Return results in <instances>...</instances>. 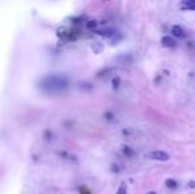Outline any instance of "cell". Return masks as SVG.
<instances>
[{
  "label": "cell",
  "instance_id": "8992f818",
  "mask_svg": "<svg viewBox=\"0 0 195 194\" xmlns=\"http://www.w3.org/2000/svg\"><path fill=\"white\" fill-rule=\"evenodd\" d=\"M171 32H173V36H175V37H182L183 36V29L181 25H173L171 27Z\"/></svg>",
  "mask_w": 195,
  "mask_h": 194
},
{
  "label": "cell",
  "instance_id": "4fadbf2b",
  "mask_svg": "<svg viewBox=\"0 0 195 194\" xmlns=\"http://www.w3.org/2000/svg\"><path fill=\"white\" fill-rule=\"evenodd\" d=\"M110 168H112V172H113V173H120V168L116 165V163H113V165L110 166Z\"/></svg>",
  "mask_w": 195,
  "mask_h": 194
},
{
  "label": "cell",
  "instance_id": "5bb4252c",
  "mask_svg": "<svg viewBox=\"0 0 195 194\" xmlns=\"http://www.w3.org/2000/svg\"><path fill=\"white\" fill-rule=\"evenodd\" d=\"M189 188L190 189H195V182L194 181H190L189 182Z\"/></svg>",
  "mask_w": 195,
  "mask_h": 194
},
{
  "label": "cell",
  "instance_id": "6da1fadb",
  "mask_svg": "<svg viewBox=\"0 0 195 194\" xmlns=\"http://www.w3.org/2000/svg\"><path fill=\"white\" fill-rule=\"evenodd\" d=\"M68 79L64 77V76H57V75H52V76H46L41 80L40 85L41 88L46 89L49 92H56V91H62L68 86Z\"/></svg>",
  "mask_w": 195,
  "mask_h": 194
},
{
  "label": "cell",
  "instance_id": "9c48e42d",
  "mask_svg": "<svg viewBox=\"0 0 195 194\" xmlns=\"http://www.w3.org/2000/svg\"><path fill=\"white\" fill-rule=\"evenodd\" d=\"M97 25H98V21H96V20H89V21L86 23V28L88 29H93V28H96Z\"/></svg>",
  "mask_w": 195,
  "mask_h": 194
},
{
  "label": "cell",
  "instance_id": "5b68a950",
  "mask_svg": "<svg viewBox=\"0 0 195 194\" xmlns=\"http://www.w3.org/2000/svg\"><path fill=\"white\" fill-rule=\"evenodd\" d=\"M165 186L170 190H175L178 188V182L174 178H167L166 181H165Z\"/></svg>",
  "mask_w": 195,
  "mask_h": 194
},
{
  "label": "cell",
  "instance_id": "30bf717a",
  "mask_svg": "<svg viewBox=\"0 0 195 194\" xmlns=\"http://www.w3.org/2000/svg\"><path fill=\"white\" fill-rule=\"evenodd\" d=\"M117 194H127V192H126V183L125 182H122L120 185L118 190H117Z\"/></svg>",
  "mask_w": 195,
  "mask_h": 194
},
{
  "label": "cell",
  "instance_id": "7a4b0ae2",
  "mask_svg": "<svg viewBox=\"0 0 195 194\" xmlns=\"http://www.w3.org/2000/svg\"><path fill=\"white\" fill-rule=\"evenodd\" d=\"M147 157L154 161H161V162H167L170 161V154L167 152H163V150H154V152H150Z\"/></svg>",
  "mask_w": 195,
  "mask_h": 194
},
{
  "label": "cell",
  "instance_id": "ba28073f",
  "mask_svg": "<svg viewBox=\"0 0 195 194\" xmlns=\"http://www.w3.org/2000/svg\"><path fill=\"white\" fill-rule=\"evenodd\" d=\"M120 84H121V79L120 77H114L112 80V85H113V89L114 91H117V89L120 88Z\"/></svg>",
  "mask_w": 195,
  "mask_h": 194
},
{
  "label": "cell",
  "instance_id": "277c9868",
  "mask_svg": "<svg viewBox=\"0 0 195 194\" xmlns=\"http://www.w3.org/2000/svg\"><path fill=\"white\" fill-rule=\"evenodd\" d=\"M161 44L162 47H166V48H171V47L175 45V41H174V39L171 37V36H162V39H161Z\"/></svg>",
  "mask_w": 195,
  "mask_h": 194
},
{
  "label": "cell",
  "instance_id": "3957f363",
  "mask_svg": "<svg viewBox=\"0 0 195 194\" xmlns=\"http://www.w3.org/2000/svg\"><path fill=\"white\" fill-rule=\"evenodd\" d=\"M179 8L187 11H195V0H183L179 3Z\"/></svg>",
  "mask_w": 195,
  "mask_h": 194
},
{
  "label": "cell",
  "instance_id": "52a82bcc",
  "mask_svg": "<svg viewBox=\"0 0 195 194\" xmlns=\"http://www.w3.org/2000/svg\"><path fill=\"white\" fill-rule=\"evenodd\" d=\"M122 152H123V154H126L127 157H133L134 156V150L130 148V146H127V145L122 146Z\"/></svg>",
  "mask_w": 195,
  "mask_h": 194
},
{
  "label": "cell",
  "instance_id": "8fae6325",
  "mask_svg": "<svg viewBox=\"0 0 195 194\" xmlns=\"http://www.w3.org/2000/svg\"><path fill=\"white\" fill-rule=\"evenodd\" d=\"M98 33H100V35H102V36H105V37H110V36L114 35V31H113V29H106V31H101Z\"/></svg>",
  "mask_w": 195,
  "mask_h": 194
},
{
  "label": "cell",
  "instance_id": "7c38bea8",
  "mask_svg": "<svg viewBox=\"0 0 195 194\" xmlns=\"http://www.w3.org/2000/svg\"><path fill=\"white\" fill-rule=\"evenodd\" d=\"M102 49H104V47L101 45V44H94V45H93V51H94L96 53L102 52Z\"/></svg>",
  "mask_w": 195,
  "mask_h": 194
},
{
  "label": "cell",
  "instance_id": "9a60e30c",
  "mask_svg": "<svg viewBox=\"0 0 195 194\" xmlns=\"http://www.w3.org/2000/svg\"><path fill=\"white\" fill-rule=\"evenodd\" d=\"M105 116H106L107 120H113V115H112V113H105Z\"/></svg>",
  "mask_w": 195,
  "mask_h": 194
},
{
  "label": "cell",
  "instance_id": "2e32d148",
  "mask_svg": "<svg viewBox=\"0 0 195 194\" xmlns=\"http://www.w3.org/2000/svg\"><path fill=\"white\" fill-rule=\"evenodd\" d=\"M146 194H158V193L157 192H147Z\"/></svg>",
  "mask_w": 195,
  "mask_h": 194
}]
</instances>
